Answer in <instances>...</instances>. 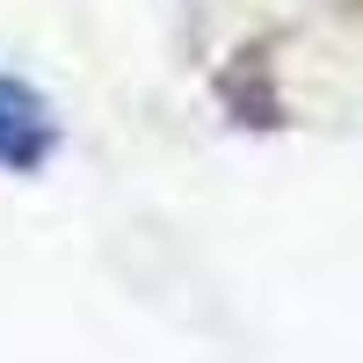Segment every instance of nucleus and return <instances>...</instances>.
Wrapping results in <instances>:
<instances>
[{
    "label": "nucleus",
    "mask_w": 363,
    "mask_h": 363,
    "mask_svg": "<svg viewBox=\"0 0 363 363\" xmlns=\"http://www.w3.org/2000/svg\"><path fill=\"white\" fill-rule=\"evenodd\" d=\"M51 145H58L51 102H44L29 80L0 73V167H8V174H37V167L51 160Z\"/></svg>",
    "instance_id": "f257e3e1"
}]
</instances>
